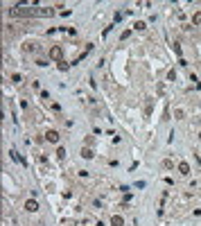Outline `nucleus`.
<instances>
[{"label": "nucleus", "instance_id": "f257e3e1", "mask_svg": "<svg viewBox=\"0 0 201 226\" xmlns=\"http://www.w3.org/2000/svg\"><path fill=\"white\" fill-rule=\"evenodd\" d=\"M50 59L61 61L64 59V48H61V45H52V48H50Z\"/></svg>", "mask_w": 201, "mask_h": 226}, {"label": "nucleus", "instance_id": "f03ea898", "mask_svg": "<svg viewBox=\"0 0 201 226\" xmlns=\"http://www.w3.org/2000/svg\"><path fill=\"white\" fill-rule=\"evenodd\" d=\"M45 140H48V143H59V131H54V129H50L48 131V134H45Z\"/></svg>", "mask_w": 201, "mask_h": 226}, {"label": "nucleus", "instance_id": "7ed1b4c3", "mask_svg": "<svg viewBox=\"0 0 201 226\" xmlns=\"http://www.w3.org/2000/svg\"><path fill=\"white\" fill-rule=\"evenodd\" d=\"M25 210H27V213H36V210H38V204H36L34 199H27V201H25Z\"/></svg>", "mask_w": 201, "mask_h": 226}, {"label": "nucleus", "instance_id": "20e7f679", "mask_svg": "<svg viewBox=\"0 0 201 226\" xmlns=\"http://www.w3.org/2000/svg\"><path fill=\"white\" fill-rule=\"evenodd\" d=\"M179 174L188 176V174H190V165H188V163H179Z\"/></svg>", "mask_w": 201, "mask_h": 226}, {"label": "nucleus", "instance_id": "39448f33", "mask_svg": "<svg viewBox=\"0 0 201 226\" xmlns=\"http://www.w3.org/2000/svg\"><path fill=\"white\" fill-rule=\"evenodd\" d=\"M111 226H124L122 215H113V217H111Z\"/></svg>", "mask_w": 201, "mask_h": 226}, {"label": "nucleus", "instance_id": "423d86ee", "mask_svg": "<svg viewBox=\"0 0 201 226\" xmlns=\"http://www.w3.org/2000/svg\"><path fill=\"white\" fill-rule=\"evenodd\" d=\"M82 156H84V158H93L95 154H93V149H90V147H84L82 149Z\"/></svg>", "mask_w": 201, "mask_h": 226}, {"label": "nucleus", "instance_id": "0eeeda50", "mask_svg": "<svg viewBox=\"0 0 201 226\" xmlns=\"http://www.w3.org/2000/svg\"><path fill=\"white\" fill-rule=\"evenodd\" d=\"M192 23H194V25H201V11H194V16H192Z\"/></svg>", "mask_w": 201, "mask_h": 226}, {"label": "nucleus", "instance_id": "6e6552de", "mask_svg": "<svg viewBox=\"0 0 201 226\" xmlns=\"http://www.w3.org/2000/svg\"><path fill=\"white\" fill-rule=\"evenodd\" d=\"M163 167H165V170H172V167H174V163H172V161H163Z\"/></svg>", "mask_w": 201, "mask_h": 226}, {"label": "nucleus", "instance_id": "1a4fd4ad", "mask_svg": "<svg viewBox=\"0 0 201 226\" xmlns=\"http://www.w3.org/2000/svg\"><path fill=\"white\" fill-rule=\"evenodd\" d=\"M133 30H138V32H142V30H145V23H136V25H133Z\"/></svg>", "mask_w": 201, "mask_h": 226}, {"label": "nucleus", "instance_id": "9d476101", "mask_svg": "<svg viewBox=\"0 0 201 226\" xmlns=\"http://www.w3.org/2000/svg\"><path fill=\"white\" fill-rule=\"evenodd\" d=\"M174 77H176V72H174V70H170V72H167V79H170V82H174Z\"/></svg>", "mask_w": 201, "mask_h": 226}, {"label": "nucleus", "instance_id": "9b49d317", "mask_svg": "<svg viewBox=\"0 0 201 226\" xmlns=\"http://www.w3.org/2000/svg\"><path fill=\"white\" fill-rule=\"evenodd\" d=\"M199 138H201V134H199Z\"/></svg>", "mask_w": 201, "mask_h": 226}]
</instances>
